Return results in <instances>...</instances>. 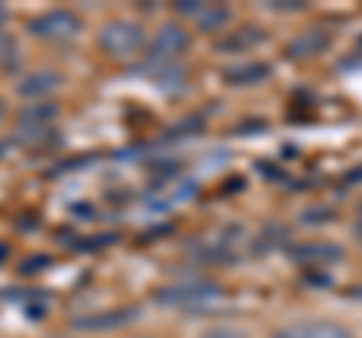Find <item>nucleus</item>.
<instances>
[{
  "instance_id": "f257e3e1",
  "label": "nucleus",
  "mask_w": 362,
  "mask_h": 338,
  "mask_svg": "<svg viewBox=\"0 0 362 338\" xmlns=\"http://www.w3.org/2000/svg\"><path fill=\"white\" fill-rule=\"evenodd\" d=\"M100 49H103L109 58H118V61H130V58H139V54L148 49V37H145V28L139 21H130V18H115V21H106L100 28Z\"/></svg>"
},
{
  "instance_id": "f03ea898",
  "label": "nucleus",
  "mask_w": 362,
  "mask_h": 338,
  "mask_svg": "<svg viewBox=\"0 0 362 338\" xmlns=\"http://www.w3.org/2000/svg\"><path fill=\"white\" fill-rule=\"evenodd\" d=\"M30 33L45 42H73L82 33V18L73 9H49L30 21Z\"/></svg>"
},
{
  "instance_id": "7ed1b4c3",
  "label": "nucleus",
  "mask_w": 362,
  "mask_h": 338,
  "mask_svg": "<svg viewBox=\"0 0 362 338\" xmlns=\"http://www.w3.org/2000/svg\"><path fill=\"white\" fill-rule=\"evenodd\" d=\"M190 49V33L181 25H163L157 37L148 42V66L178 64V58Z\"/></svg>"
},
{
  "instance_id": "20e7f679",
  "label": "nucleus",
  "mask_w": 362,
  "mask_h": 338,
  "mask_svg": "<svg viewBox=\"0 0 362 338\" xmlns=\"http://www.w3.org/2000/svg\"><path fill=\"white\" fill-rule=\"evenodd\" d=\"M221 296V287L211 281H185V284H173L163 287L157 293V299L163 305H175V308H194V305H209Z\"/></svg>"
},
{
  "instance_id": "39448f33",
  "label": "nucleus",
  "mask_w": 362,
  "mask_h": 338,
  "mask_svg": "<svg viewBox=\"0 0 362 338\" xmlns=\"http://www.w3.org/2000/svg\"><path fill=\"white\" fill-rule=\"evenodd\" d=\"M272 338H354V332L335 320H299L281 326L278 332H272Z\"/></svg>"
},
{
  "instance_id": "423d86ee",
  "label": "nucleus",
  "mask_w": 362,
  "mask_h": 338,
  "mask_svg": "<svg viewBox=\"0 0 362 338\" xmlns=\"http://www.w3.org/2000/svg\"><path fill=\"white\" fill-rule=\"evenodd\" d=\"M13 142L21 145L25 151H42L49 148V145L58 142V130H54V124H28L21 121L16 133H13Z\"/></svg>"
},
{
  "instance_id": "0eeeda50",
  "label": "nucleus",
  "mask_w": 362,
  "mask_h": 338,
  "mask_svg": "<svg viewBox=\"0 0 362 338\" xmlns=\"http://www.w3.org/2000/svg\"><path fill=\"white\" fill-rule=\"evenodd\" d=\"M332 42V33L326 30L323 25H314V28H308V30H302L296 40L287 46V54L290 58H314V54H320V52H326V46Z\"/></svg>"
},
{
  "instance_id": "6e6552de",
  "label": "nucleus",
  "mask_w": 362,
  "mask_h": 338,
  "mask_svg": "<svg viewBox=\"0 0 362 338\" xmlns=\"http://www.w3.org/2000/svg\"><path fill=\"white\" fill-rule=\"evenodd\" d=\"M61 85V76L54 70H40V73H28L18 82V94L28 100H49L54 94V88Z\"/></svg>"
},
{
  "instance_id": "1a4fd4ad",
  "label": "nucleus",
  "mask_w": 362,
  "mask_h": 338,
  "mask_svg": "<svg viewBox=\"0 0 362 338\" xmlns=\"http://www.w3.org/2000/svg\"><path fill=\"white\" fill-rule=\"evenodd\" d=\"M293 257L305 266H329L335 260H341V247L332 245V242H308V245L296 247Z\"/></svg>"
},
{
  "instance_id": "9d476101",
  "label": "nucleus",
  "mask_w": 362,
  "mask_h": 338,
  "mask_svg": "<svg viewBox=\"0 0 362 338\" xmlns=\"http://www.w3.org/2000/svg\"><path fill=\"white\" fill-rule=\"evenodd\" d=\"M269 64L263 61H247V64H235V66H226L223 70V78L230 85H257L263 82V78L269 76Z\"/></svg>"
},
{
  "instance_id": "9b49d317",
  "label": "nucleus",
  "mask_w": 362,
  "mask_h": 338,
  "mask_svg": "<svg viewBox=\"0 0 362 338\" xmlns=\"http://www.w3.org/2000/svg\"><path fill=\"white\" fill-rule=\"evenodd\" d=\"M230 18H233V13L223 4H206L202 13L197 16V25L206 33H218V30H223L226 25H230Z\"/></svg>"
},
{
  "instance_id": "f8f14e48",
  "label": "nucleus",
  "mask_w": 362,
  "mask_h": 338,
  "mask_svg": "<svg viewBox=\"0 0 362 338\" xmlns=\"http://www.w3.org/2000/svg\"><path fill=\"white\" fill-rule=\"evenodd\" d=\"M130 320H136V308H118L112 314H100V317H85L76 326H82V330H106V326H124Z\"/></svg>"
},
{
  "instance_id": "ddd939ff",
  "label": "nucleus",
  "mask_w": 362,
  "mask_h": 338,
  "mask_svg": "<svg viewBox=\"0 0 362 338\" xmlns=\"http://www.w3.org/2000/svg\"><path fill=\"white\" fill-rule=\"evenodd\" d=\"M58 115V106L52 100H28V106L21 109V121L28 124H52Z\"/></svg>"
},
{
  "instance_id": "4468645a",
  "label": "nucleus",
  "mask_w": 362,
  "mask_h": 338,
  "mask_svg": "<svg viewBox=\"0 0 362 338\" xmlns=\"http://www.w3.org/2000/svg\"><path fill=\"white\" fill-rule=\"evenodd\" d=\"M263 40V33L254 30V28H235L233 37H226L221 42V52H245V49H251L254 42Z\"/></svg>"
},
{
  "instance_id": "2eb2a0df",
  "label": "nucleus",
  "mask_w": 362,
  "mask_h": 338,
  "mask_svg": "<svg viewBox=\"0 0 362 338\" xmlns=\"http://www.w3.org/2000/svg\"><path fill=\"white\" fill-rule=\"evenodd\" d=\"M21 61V54H18V42L9 37L6 30H0V66L4 70H16Z\"/></svg>"
},
{
  "instance_id": "dca6fc26",
  "label": "nucleus",
  "mask_w": 362,
  "mask_h": 338,
  "mask_svg": "<svg viewBox=\"0 0 362 338\" xmlns=\"http://www.w3.org/2000/svg\"><path fill=\"white\" fill-rule=\"evenodd\" d=\"M202 6H206V4H199V0H185V4H175V13H178V16L197 18V16L202 13Z\"/></svg>"
},
{
  "instance_id": "f3484780",
  "label": "nucleus",
  "mask_w": 362,
  "mask_h": 338,
  "mask_svg": "<svg viewBox=\"0 0 362 338\" xmlns=\"http://www.w3.org/2000/svg\"><path fill=\"white\" fill-rule=\"evenodd\" d=\"M272 9H278V13H302L305 4L302 0H281V4H269Z\"/></svg>"
},
{
  "instance_id": "a211bd4d",
  "label": "nucleus",
  "mask_w": 362,
  "mask_h": 338,
  "mask_svg": "<svg viewBox=\"0 0 362 338\" xmlns=\"http://www.w3.org/2000/svg\"><path fill=\"white\" fill-rule=\"evenodd\" d=\"M6 21H9V9H6L4 4H0V30H4V25H6Z\"/></svg>"
},
{
  "instance_id": "6ab92c4d",
  "label": "nucleus",
  "mask_w": 362,
  "mask_h": 338,
  "mask_svg": "<svg viewBox=\"0 0 362 338\" xmlns=\"http://www.w3.org/2000/svg\"><path fill=\"white\" fill-rule=\"evenodd\" d=\"M347 182H350V185H356V182H362V166H359V169H354V175H347Z\"/></svg>"
},
{
  "instance_id": "aec40b11",
  "label": "nucleus",
  "mask_w": 362,
  "mask_h": 338,
  "mask_svg": "<svg viewBox=\"0 0 362 338\" xmlns=\"http://www.w3.org/2000/svg\"><path fill=\"white\" fill-rule=\"evenodd\" d=\"M6 254H9V251H6V245H0V260H6Z\"/></svg>"
},
{
  "instance_id": "412c9836",
  "label": "nucleus",
  "mask_w": 362,
  "mask_h": 338,
  "mask_svg": "<svg viewBox=\"0 0 362 338\" xmlns=\"http://www.w3.org/2000/svg\"><path fill=\"white\" fill-rule=\"evenodd\" d=\"M6 115V106H4V100H0V118H4Z\"/></svg>"
},
{
  "instance_id": "4be33fe9",
  "label": "nucleus",
  "mask_w": 362,
  "mask_h": 338,
  "mask_svg": "<svg viewBox=\"0 0 362 338\" xmlns=\"http://www.w3.org/2000/svg\"><path fill=\"white\" fill-rule=\"evenodd\" d=\"M6 154V145H4V139H0V157H4Z\"/></svg>"
},
{
  "instance_id": "5701e85b",
  "label": "nucleus",
  "mask_w": 362,
  "mask_h": 338,
  "mask_svg": "<svg viewBox=\"0 0 362 338\" xmlns=\"http://www.w3.org/2000/svg\"><path fill=\"white\" fill-rule=\"evenodd\" d=\"M359 227H362V202H359Z\"/></svg>"
}]
</instances>
